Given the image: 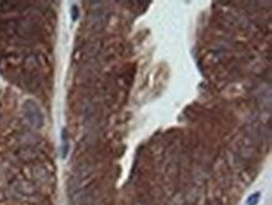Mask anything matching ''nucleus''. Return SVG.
Segmentation results:
<instances>
[{"label":"nucleus","mask_w":272,"mask_h":205,"mask_svg":"<svg viewBox=\"0 0 272 205\" xmlns=\"http://www.w3.org/2000/svg\"><path fill=\"white\" fill-rule=\"evenodd\" d=\"M24 114L25 118L33 126H35L36 129H39L43 125V114L40 111V108L38 107V104L33 100H26L24 102Z\"/></svg>","instance_id":"1"},{"label":"nucleus","mask_w":272,"mask_h":205,"mask_svg":"<svg viewBox=\"0 0 272 205\" xmlns=\"http://www.w3.org/2000/svg\"><path fill=\"white\" fill-rule=\"evenodd\" d=\"M260 196H261V193H253L252 195L248 196V199L246 200V204L247 205H257L258 200H260Z\"/></svg>","instance_id":"2"},{"label":"nucleus","mask_w":272,"mask_h":205,"mask_svg":"<svg viewBox=\"0 0 272 205\" xmlns=\"http://www.w3.org/2000/svg\"><path fill=\"white\" fill-rule=\"evenodd\" d=\"M78 16H79V10H78V6L77 5H73L72 6V19L74 20H77L78 19Z\"/></svg>","instance_id":"3"}]
</instances>
